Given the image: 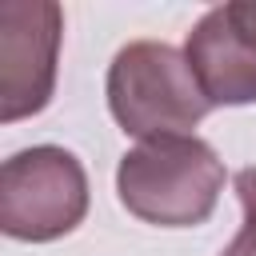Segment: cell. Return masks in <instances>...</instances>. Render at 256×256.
Here are the masks:
<instances>
[{"label": "cell", "mask_w": 256, "mask_h": 256, "mask_svg": "<svg viewBox=\"0 0 256 256\" xmlns=\"http://www.w3.org/2000/svg\"><path fill=\"white\" fill-rule=\"evenodd\" d=\"M64 12L56 0L0 4V120L16 124L52 104Z\"/></svg>", "instance_id": "277c9868"}, {"label": "cell", "mask_w": 256, "mask_h": 256, "mask_svg": "<svg viewBox=\"0 0 256 256\" xmlns=\"http://www.w3.org/2000/svg\"><path fill=\"white\" fill-rule=\"evenodd\" d=\"M184 60L212 108L256 104V40L232 20L228 4L208 8L192 24Z\"/></svg>", "instance_id": "5b68a950"}, {"label": "cell", "mask_w": 256, "mask_h": 256, "mask_svg": "<svg viewBox=\"0 0 256 256\" xmlns=\"http://www.w3.org/2000/svg\"><path fill=\"white\" fill-rule=\"evenodd\" d=\"M228 12H232V20L256 40V0H228Z\"/></svg>", "instance_id": "52a82bcc"}, {"label": "cell", "mask_w": 256, "mask_h": 256, "mask_svg": "<svg viewBox=\"0 0 256 256\" xmlns=\"http://www.w3.org/2000/svg\"><path fill=\"white\" fill-rule=\"evenodd\" d=\"M224 160L200 136H164L128 148L116 164L120 204L152 228L204 224L224 192Z\"/></svg>", "instance_id": "6da1fadb"}, {"label": "cell", "mask_w": 256, "mask_h": 256, "mask_svg": "<svg viewBox=\"0 0 256 256\" xmlns=\"http://www.w3.org/2000/svg\"><path fill=\"white\" fill-rule=\"evenodd\" d=\"M108 112L124 136L164 140L196 136L192 128L212 112L180 48L164 40H132L108 64Z\"/></svg>", "instance_id": "7a4b0ae2"}, {"label": "cell", "mask_w": 256, "mask_h": 256, "mask_svg": "<svg viewBox=\"0 0 256 256\" xmlns=\"http://www.w3.org/2000/svg\"><path fill=\"white\" fill-rule=\"evenodd\" d=\"M220 256H256V244H252V236H248V232H236V236H232V244H228Z\"/></svg>", "instance_id": "ba28073f"}, {"label": "cell", "mask_w": 256, "mask_h": 256, "mask_svg": "<svg viewBox=\"0 0 256 256\" xmlns=\"http://www.w3.org/2000/svg\"><path fill=\"white\" fill-rule=\"evenodd\" d=\"M88 172L60 144H32L0 168V228L8 240L52 244L88 216Z\"/></svg>", "instance_id": "3957f363"}, {"label": "cell", "mask_w": 256, "mask_h": 256, "mask_svg": "<svg viewBox=\"0 0 256 256\" xmlns=\"http://www.w3.org/2000/svg\"><path fill=\"white\" fill-rule=\"evenodd\" d=\"M232 184H236V196H240V208H244V228L240 232H248L252 244H256V168H240Z\"/></svg>", "instance_id": "8992f818"}]
</instances>
